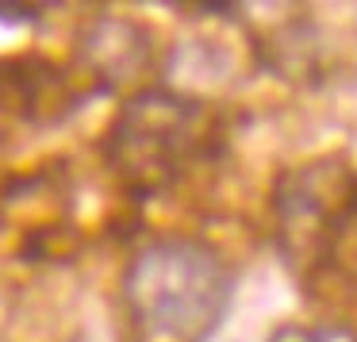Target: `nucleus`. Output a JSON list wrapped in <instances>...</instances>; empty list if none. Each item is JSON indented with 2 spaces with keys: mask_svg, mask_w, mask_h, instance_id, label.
<instances>
[{
  "mask_svg": "<svg viewBox=\"0 0 357 342\" xmlns=\"http://www.w3.org/2000/svg\"><path fill=\"white\" fill-rule=\"evenodd\" d=\"M273 246L300 296L334 323L357 315V165L315 154L284 165L269 193Z\"/></svg>",
  "mask_w": 357,
  "mask_h": 342,
  "instance_id": "nucleus-1",
  "label": "nucleus"
},
{
  "mask_svg": "<svg viewBox=\"0 0 357 342\" xmlns=\"http://www.w3.org/2000/svg\"><path fill=\"white\" fill-rule=\"evenodd\" d=\"M231 147V116L196 93L135 89L104 135V165L131 200H154L211 170Z\"/></svg>",
  "mask_w": 357,
  "mask_h": 342,
  "instance_id": "nucleus-2",
  "label": "nucleus"
},
{
  "mask_svg": "<svg viewBox=\"0 0 357 342\" xmlns=\"http://www.w3.org/2000/svg\"><path fill=\"white\" fill-rule=\"evenodd\" d=\"M234 296L227 258L204 239L165 235L123 269V308L146 342H204Z\"/></svg>",
  "mask_w": 357,
  "mask_h": 342,
  "instance_id": "nucleus-3",
  "label": "nucleus"
},
{
  "mask_svg": "<svg viewBox=\"0 0 357 342\" xmlns=\"http://www.w3.org/2000/svg\"><path fill=\"white\" fill-rule=\"evenodd\" d=\"M0 235H12L24 262H66L73 258V181L62 162L12 177L0 188Z\"/></svg>",
  "mask_w": 357,
  "mask_h": 342,
  "instance_id": "nucleus-4",
  "label": "nucleus"
},
{
  "mask_svg": "<svg viewBox=\"0 0 357 342\" xmlns=\"http://www.w3.org/2000/svg\"><path fill=\"white\" fill-rule=\"evenodd\" d=\"M96 96L73 66L43 54L0 58V147L16 131H47Z\"/></svg>",
  "mask_w": 357,
  "mask_h": 342,
  "instance_id": "nucleus-5",
  "label": "nucleus"
},
{
  "mask_svg": "<svg viewBox=\"0 0 357 342\" xmlns=\"http://www.w3.org/2000/svg\"><path fill=\"white\" fill-rule=\"evenodd\" d=\"M150 62V43L127 20H100L81 43L77 73L89 81L96 96L116 93L123 81L139 77V70Z\"/></svg>",
  "mask_w": 357,
  "mask_h": 342,
  "instance_id": "nucleus-6",
  "label": "nucleus"
},
{
  "mask_svg": "<svg viewBox=\"0 0 357 342\" xmlns=\"http://www.w3.org/2000/svg\"><path fill=\"white\" fill-rule=\"evenodd\" d=\"M257 58L277 77L307 81V73L319 66V31L311 24H284L265 43H257Z\"/></svg>",
  "mask_w": 357,
  "mask_h": 342,
  "instance_id": "nucleus-7",
  "label": "nucleus"
},
{
  "mask_svg": "<svg viewBox=\"0 0 357 342\" xmlns=\"http://www.w3.org/2000/svg\"><path fill=\"white\" fill-rule=\"evenodd\" d=\"M269 342H357V327L354 323H284L273 331Z\"/></svg>",
  "mask_w": 357,
  "mask_h": 342,
  "instance_id": "nucleus-8",
  "label": "nucleus"
},
{
  "mask_svg": "<svg viewBox=\"0 0 357 342\" xmlns=\"http://www.w3.org/2000/svg\"><path fill=\"white\" fill-rule=\"evenodd\" d=\"M0 20L4 24H35V20H43V4H0Z\"/></svg>",
  "mask_w": 357,
  "mask_h": 342,
  "instance_id": "nucleus-9",
  "label": "nucleus"
}]
</instances>
